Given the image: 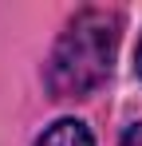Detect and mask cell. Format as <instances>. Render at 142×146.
Returning <instances> with one entry per match:
<instances>
[{
    "instance_id": "obj_3",
    "label": "cell",
    "mask_w": 142,
    "mask_h": 146,
    "mask_svg": "<svg viewBox=\"0 0 142 146\" xmlns=\"http://www.w3.org/2000/svg\"><path fill=\"white\" fill-rule=\"evenodd\" d=\"M118 146H142V122H130V126L122 130V142Z\"/></svg>"
},
{
    "instance_id": "obj_1",
    "label": "cell",
    "mask_w": 142,
    "mask_h": 146,
    "mask_svg": "<svg viewBox=\"0 0 142 146\" xmlns=\"http://www.w3.org/2000/svg\"><path fill=\"white\" fill-rule=\"evenodd\" d=\"M122 16L107 8H83L63 36L55 40L47 59V91L55 99H83L111 75L118 48Z\"/></svg>"
},
{
    "instance_id": "obj_4",
    "label": "cell",
    "mask_w": 142,
    "mask_h": 146,
    "mask_svg": "<svg viewBox=\"0 0 142 146\" xmlns=\"http://www.w3.org/2000/svg\"><path fill=\"white\" fill-rule=\"evenodd\" d=\"M134 71H138V79H142V40H138V55H134Z\"/></svg>"
},
{
    "instance_id": "obj_2",
    "label": "cell",
    "mask_w": 142,
    "mask_h": 146,
    "mask_svg": "<svg viewBox=\"0 0 142 146\" xmlns=\"http://www.w3.org/2000/svg\"><path fill=\"white\" fill-rule=\"evenodd\" d=\"M36 146H95V138L79 119H59L36 138Z\"/></svg>"
}]
</instances>
